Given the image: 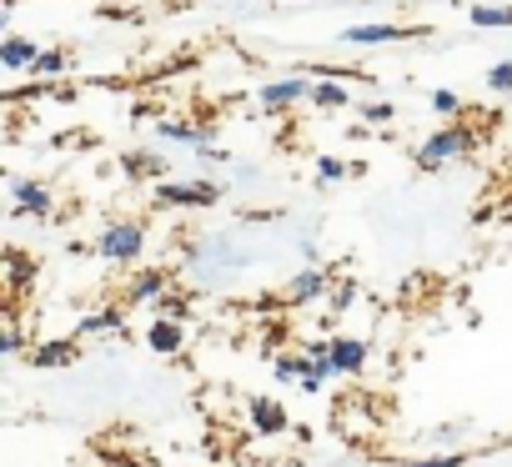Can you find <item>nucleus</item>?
Here are the masks:
<instances>
[{
    "mask_svg": "<svg viewBox=\"0 0 512 467\" xmlns=\"http://www.w3.org/2000/svg\"><path fill=\"white\" fill-rule=\"evenodd\" d=\"M146 252V221L126 216V221H106V231L96 237V257L111 267H136Z\"/></svg>",
    "mask_w": 512,
    "mask_h": 467,
    "instance_id": "nucleus-2",
    "label": "nucleus"
},
{
    "mask_svg": "<svg viewBox=\"0 0 512 467\" xmlns=\"http://www.w3.org/2000/svg\"><path fill=\"white\" fill-rule=\"evenodd\" d=\"M422 36H427V26H377V21L342 31L347 46H392V41H422Z\"/></svg>",
    "mask_w": 512,
    "mask_h": 467,
    "instance_id": "nucleus-9",
    "label": "nucleus"
},
{
    "mask_svg": "<svg viewBox=\"0 0 512 467\" xmlns=\"http://www.w3.org/2000/svg\"><path fill=\"white\" fill-rule=\"evenodd\" d=\"M121 171H126L131 181H141V176H161L166 161H161L156 151H121Z\"/></svg>",
    "mask_w": 512,
    "mask_h": 467,
    "instance_id": "nucleus-18",
    "label": "nucleus"
},
{
    "mask_svg": "<svg viewBox=\"0 0 512 467\" xmlns=\"http://www.w3.org/2000/svg\"><path fill=\"white\" fill-rule=\"evenodd\" d=\"M332 272L327 267H302L292 282H287V292H282V307H317V302H332Z\"/></svg>",
    "mask_w": 512,
    "mask_h": 467,
    "instance_id": "nucleus-6",
    "label": "nucleus"
},
{
    "mask_svg": "<svg viewBox=\"0 0 512 467\" xmlns=\"http://www.w3.org/2000/svg\"><path fill=\"white\" fill-rule=\"evenodd\" d=\"M171 297V272L166 267H141L126 277V297L121 307H161Z\"/></svg>",
    "mask_w": 512,
    "mask_h": 467,
    "instance_id": "nucleus-5",
    "label": "nucleus"
},
{
    "mask_svg": "<svg viewBox=\"0 0 512 467\" xmlns=\"http://www.w3.org/2000/svg\"><path fill=\"white\" fill-rule=\"evenodd\" d=\"M76 357H81V337H46V342L31 347V362H36L41 372H61V367H71Z\"/></svg>",
    "mask_w": 512,
    "mask_h": 467,
    "instance_id": "nucleus-10",
    "label": "nucleus"
},
{
    "mask_svg": "<svg viewBox=\"0 0 512 467\" xmlns=\"http://www.w3.org/2000/svg\"><path fill=\"white\" fill-rule=\"evenodd\" d=\"M487 91H512V61H497L487 71Z\"/></svg>",
    "mask_w": 512,
    "mask_h": 467,
    "instance_id": "nucleus-27",
    "label": "nucleus"
},
{
    "mask_svg": "<svg viewBox=\"0 0 512 467\" xmlns=\"http://www.w3.org/2000/svg\"><path fill=\"white\" fill-rule=\"evenodd\" d=\"M26 352V332H21V322H16V307L6 312V327H0V357H21Z\"/></svg>",
    "mask_w": 512,
    "mask_h": 467,
    "instance_id": "nucleus-20",
    "label": "nucleus"
},
{
    "mask_svg": "<svg viewBox=\"0 0 512 467\" xmlns=\"http://www.w3.org/2000/svg\"><path fill=\"white\" fill-rule=\"evenodd\" d=\"M111 6H121V0H111Z\"/></svg>",
    "mask_w": 512,
    "mask_h": 467,
    "instance_id": "nucleus-29",
    "label": "nucleus"
},
{
    "mask_svg": "<svg viewBox=\"0 0 512 467\" xmlns=\"http://www.w3.org/2000/svg\"><path fill=\"white\" fill-rule=\"evenodd\" d=\"M352 302H357V287H352V282H342V287L332 292V302H327V307H332V317H342Z\"/></svg>",
    "mask_w": 512,
    "mask_h": 467,
    "instance_id": "nucleus-28",
    "label": "nucleus"
},
{
    "mask_svg": "<svg viewBox=\"0 0 512 467\" xmlns=\"http://www.w3.org/2000/svg\"><path fill=\"white\" fill-rule=\"evenodd\" d=\"M432 111H437V116H447V121H462V111H467V106H462V96H457L452 86H437V91H432Z\"/></svg>",
    "mask_w": 512,
    "mask_h": 467,
    "instance_id": "nucleus-24",
    "label": "nucleus"
},
{
    "mask_svg": "<svg viewBox=\"0 0 512 467\" xmlns=\"http://www.w3.org/2000/svg\"><path fill=\"white\" fill-rule=\"evenodd\" d=\"M11 206H16V216L51 221L56 196H51V186H46V181H36V176H11Z\"/></svg>",
    "mask_w": 512,
    "mask_h": 467,
    "instance_id": "nucleus-7",
    "label": "nucleus"
},
{
    "mask_svg": "<svg viewBox=\"0 0 512 467\" xmlns=\"http://www.w3.org/2000/svg\"><path fill=\"white\" fill-rule=\"evenodd\" d=\"M216 201H221L216 181H161L156 186V206H171V211H201Z\"/></svg>",
    "mask_w": 512,
    "mask_h": 467,
    "instance_id": "nucleus-3",
    "label": "nucleus"
},
{
    "mask_svg": "<svg viewBox=\"0 0 512 467\" xmlns=\"http://www.w3.org/2000/svg\"><path fill=\"white\" fill-rule=\"evenodd\" d=\"M156 136H161V141H176V146H191L196 156H201L206 146H216L206 126H191V121H171V116H156Z\"/></svg>",
    "mask_w": 512,
    "mask_h": 467,
    "instance_id": "nucleus-13",
    "label": "nucleus"
},
{
    "mask_svg": "<svg viewBox=\"0 0 512 467\" xmlns=\"http://www.w3.org/2000/svg\"><path fill=\"white\" fill-rule=\"evenodd\" d=\"M352 171H362V166H347L342 156H322V161H317V186H337V181H347Z\"/></svg>",
    "mask_w": 512,
    "mask_h": 467,
    "instance_id": "nucleus-22",
    "label": "nucleus"
},
{
    "mask_svg": "<svg viewBox=\"0 0 512 467\" xmlns=\"http://www.w3.org/2000/svg\"><path fill=\"white\" fill-rule=\"evenodd\" d=\"M327 342H332V367H337V377H362V372H367V362H372V342H367V337L337 332V337H327Z\"/></svg>",
    "mask_w": 512,
    "mask_h": 467,
    "instance_id": "nucleus-8",
    "label": "nucleus"
},
{
    "mask_svg": "<svg viewBox=\"0 0 512 467\" xmlns=\"http://www.w3.org/2000/svg\"><path fill=\"white\" fill-rule=\"evenodd\" d=\"M121 327H126V307H101V312H86L71 337H106V332H121Z\"/></svg>",
    "mask_w": 512,
    "mask_h": 467,
    "instance_id": "nucleus-16",
    "label": "nucleus"
},
{
    "mask_svg": "<svg viewBox=\"0 0 512 467\" xmlns=\"http://www.w3.org/2000/svg\"><path fill=\"white\" fill-rule=\"evenodd\" d=\"M467 452H432V457H417V462H402V467H462Z\"/></svg>",
    "mask_w": 512,
    "mask_h": 467,
    "instance_id": "nucleus-26",
    "label": "nucleus"
},
{
    "mask_svg": "<svg viewBox=\"0 0 512 467\" xmlns=\"http://www.w3.org/2000/svg\"><path fill=\"white\" fill-rule=\"evenodd\" d=\"M36 61H41V46L6 31V41H0V66L6 71H36Z\"/></svg>",
    "mask_w": 512,
    "mask_h": 467,
    "instance_id": "nucleus-14",
    "label": "nucleus"
},
{
    "mask_svg": "<svg viewBox=\"0 0 512 467\" xmlns=\"http://www.w3.org/2000/svg\"><path fill=\"white\" fill-rule=\"evenodd\" d=\"M312 106H317V111H342V106H352L347 81H337V76H312Z\"/></svg>",
    "mask_w": 512,
    "mask_h": 467,
    "instance_id": "nucleus-15",
    "label": "nucleus"
},
{
    "mask_svg": "<svg viewBox=\"0 0 512 467\" xmlns=\"http://www.w3.org/2000/svg\"><path fill=\"white\" fill-rule=\"evenodd\" d=\"M66 71H71V51H41V61H36V76L41 81H56Z\"/></svg>",
    "mask_w": 512,
    "mask_h": 467,
    "instance_id": "nucleus-23",
    "label": "nucleus"
},
{
    "mask_svg": "<svg viewBox=\"0 0 512 467\" xmlns=\"http://www.w3.org/2000/svg\"><path fill=\"white\" fill-rule=\"evenodd\" d=\"M307 372H312V357H307L302 347H297V352L287 347V352H277V357H272V377H277L282 387H287V382H302Z\"/></svg>",
    "mask_w": 512,
    "mask_h": 467,
    "instance_id": "nucleus-17",
    "label": "nucleus"
},
{
    "mask_svg": "<svg viewBox=\"0 0 512 467\" xmlns=\"http://www.w3.org/2000/svg\"><path fill=\"white\" fill-rule=\"evenodd\" d=\"M246 417H251V432H262V437H282V432L292 427L287 407L272 402V397H251V402H246Z\"/></svg>",
    "mask_w": 512,
    "mask_h": 467,
    "instance_id": "nucleus-11",
    "label": "nucleus"
},
{
    "mask_svg": "<svg viewBox=\"0 0 512 467\" xmlns=\"http://www.w3.org/2000/svg\"><path fill=\"white\" fill-rule=\"evenodd\" d=\"M477 151V131L467 126V121H447L442 131H432L422 146H417V166L422 171H442V166H452V161H462V156H472Z\"/></svg>",
    "mask_w": 512,
    "mask_h": 467,
    "instance_id": "nucleus-1",
    "label": "nucleus"
},
{
    "mask_svg": "<svg viewBox=\"0 0 512 467\" xmlns=\"http://www.w3.org/2000/svg\"><path fill=\"white\" fill-rule=\"evenodd\" d=\"M146 347H151L156 357H181V347H186V322H176V317H151Z\"/></svg>",
    "mask_w": 512,
    "mask_h": 467,
    "instance_id": "nucleus-12",
    "label": "nucleus"
},
{
    "mask_svg": "<svg viewBox=\"0 0 512 467\" xmlns=\"http://www.w3.org/2000/svg\"><path fill=\"white\" fill-rule=\"evenodd\" d=\"M31 272H36V262H31L21 247H11V252H6V282H11V292H21V287L31 282Z\"/></svg>",
    "mask_w": 512,
    "mask_h": 467,
    "instance_id": "nucleus-21",
    "label": "nucleus"
},
{
    "mask_svg": "<svg viewBox=\"0 0 512 467\" xmlns=\"http://www.w3.org/2000/svg\"><path fill=\"white\" fill-rule=\"evenodd\" d=\"M467 21L477 31H512V6H472Z\"/></svg>",
    "mask_w": 512,
    "mask_h": 467,
    "instance_id": "nucleus-19",
    "label": "nucleus"
},
{
    "mask_svg": "<svg viewBox=\"0 0 512 467\" xmlns=\"http://www.w3.org/2000/svg\"><path fill=\"white\" fill-rule=\"evenodd\" d=\"M297 101H312V76H302V71L256 86V106H262L267 116H282V111H292Z\"/></svg>",
    "mask_w": 512,
    "mask_h": 467,
    "instance_id": "nucleus-4",
    "label": "nucleus"
},
{
    "mask_svg": "<svg viewBox=\"0 0 512 467\" xmlns=\"http://www.w3.org/2000/svg\"><path fill=\"white\" fill-rule=\"evenodd\" d=\"M397 111H392V101H362V121L367 126H387Z\"/></svg>",
    "mask_w": 512,
    "mask_h": 467,
    "instance_id": "nucleus-25",
    "label": "nucleus"
}]
</instances>
